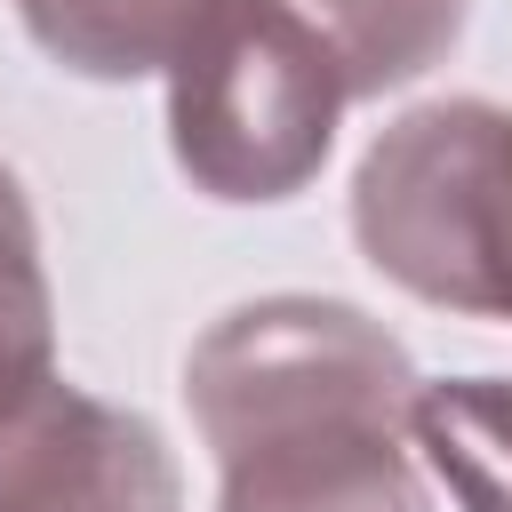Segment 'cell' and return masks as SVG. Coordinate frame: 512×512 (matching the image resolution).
<instances>
[{
	"label": "cell",
	"instance_id": "6da1fadb",
	"mask_svg": "<svg viewBox=\"0 0 512 512\" xmlns=\"http://www.w3.org/2000/svg\"><path fill=\"white\" fill-rule=\"evenodd\" d=\"M408 344L344 296L232 304L184 352L216 512H432L408 456Z\"/></svg>",
	"mask_w": 512,
	"mask_h": 512
},
{
	"label": "cell",
	"instance_id": "7a4b0ae2",
	"mask_svg": "<svg viewBox=\"0 0 512 512\" xmlns=\"http://www.w3.org/2000/svg\"><path fill=\"white\" fill-rule=\"evenodd\" d=\"M352 240L416 304L512 320V112L488 96L400 112L360 152Z\"/></svg>",
	"mask_w": 512,
	"mask_h": 512
},
{
	"label": "cell",
	"instance_id": "3957f363",
	"mask_svg": "<svg viewBox=\"0 0 512 512\" xmlns=\"http://www.w3.org/2000/svg\"><path fill=\"white\" fill-rule=\"evenodd\" d=\"M344 64L288 0H224L168 64V152L208 200H288L320 176Z\"/></svg>",
	"mask_w": 512,
	"mask_h": 512
},
{
	"label": "cell",
	"instance_id": "277c9868",
	"mask_svg": "<svg viewBox=\"0 0 512 512\" xmlns=\"http://www.w3.org/2000/svg\"><path fill=\"white\" fill-rule=\"evenodd\" d=\"M0 512H184V472L152 416L48 376L0 416Z\"/></svg>",
	"mask_w": 512,
	"mask_h": 512
},
{
	"label": "cell",
	"instance_id": "5b68a950",
	"mask_svg": "<svg viewBox=\"0 0 512 512\" xmlns=\"http://www.w3.org/2000/svg\"><path fill=\"white\" fill-rule=\"evenodd\" d=\"M224 0H16L40 56L80 80H144L168 72Z\"/></svg>",
	"mask_w": 512,
	"mask_h": 512
},
{
	"label": "cell",
	"instance_id": "8992f818",
	"mask_svg": "<svg viewBox=\"0 0 512 512\" xmlns=\"http://www.w3.org/2000/svg\"><path fill=\"white\" fill-rule=\"evenodd\" d=\"M408 440L456 512H512V376H440L408 400Z\"/></svg>",
	"mask_w": 512,
	"mask_h": 512
},
{
	"label": "cell",
	"instance_id": "52a82bcc",
	"mask_svg": "<svg viewBox=\"0 0 512 512\" xmlns=\"http://www.w3.org/2000/svg\"><path fill=\"white\" fill-rule=\"evenodd\" d=\"M288 8L328 40L352 96H392L424 80L464 32V0H288Z\"/></svg>",
	"mask_w": 512,
	"mask_h": 512
},
{
	"label": "cell",
	"instance_id": "ba28073f",
	"mask_svg": "<svg viewBox=\"0 0 512 512\" xmlns=\"http://www.w3.org/2000/svg\"><path fill=\"white\" fill-rule=\"evenodd\" d=\"M56 376V288L40 264V224L32 200L16 184V168L0 160V416L40 392Z\"/></svg>",
	"mask_w": 512,
	"mask_h": 512
}]
</instances>
